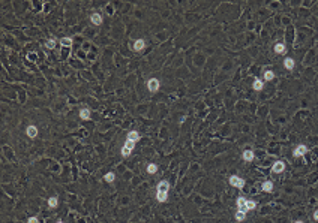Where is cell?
Here are the masks:
<instances>
[{
	"mask_svg": "<svg viewBox=\"0 0 318 223\" xmlns=\"http://www.w3.org/2000/svg\"><path fill=\"white\" fill-rule=\"evenodd\" d=\"M294 65H296V61H294V59H291V57H285L284 59V67H287L288 70H291L294 67Z\"/></svg>",
	"mask_w": 318,
	"mask_h": 223,
	"instance_id": "cell-9",
	"label": "cell"
},
{
	"mask_svg": "<svg viewBox=\"0 0 318 223\" xmlns=\"http://www.w3.org/2000/svg\"><path fill=\"white\" fill-rule=\"evenodd\" d=\"M27 223H39V220H38V217H30L27 220Z\"/></svg>",
	"mask_w": 318,
	"mask_h": 223,
	"instance_id": "cell-28",
	"label": "cell"
},
{
	"mask_svg": "<svg viewBox=\"0 0 318 223\" xmlns=\"http://www.w3.org/2000/svg\"><path fill=\"white\" fill-rule=\"evenodd\" d=\"M273 78H275L273 70H266V72H264V81H272Z\"/></svg>",
	"mask_w": 318,
	"mask_h": 223,
	"instance_id": "cell-21",
	"label": "cell"
},
{
	"mask_svg": "<svg viewBox=\"0 0 318 223\" xmlns=\"http://www.w3.org/2000/svg\"><path fill=\"white\" fill-rule=\"evenodd\" d=\"M284 169H285V163L282 162V160H278V162L273 163V166H272V172L281 174V172H284Z\"/></svg>",
	"mask_w": 318,
	"mask_h": 223,
	"instance_id": "cell-4",
	"label": "cell"
},
{
	"mask_svg": "<svg viewBox=\"0 0 318 223\" xmlns=\"http://www.w3.org/2000/svg\"><path fill=\"white\" fill-rule=\"evenodd\" d=\"M275 52L276 54H285L287 52V47H285V43H276L275 45Z\"/></svg>",
	"mask_w": 318,
	"mask_h": 223,
	"instance_id": "cell-13",
	"label": "cell"
},
{
	"mask_svg": "<svg viewBox=\"0 0 318 223\" xmlns=\"http://www.w3.org/2000/svg\"><path fill=\"white\" fill-rule=\"evenodd\" d=\"M156 199L159 202H167V201H168V192H158L156 193Z\"/></svg>",
	"mask_w": 318,
	"mask_h": 223,
	"instance_id": "cell-15",
	"label": "cell"
},
{
	"mask_svg": "<svg viewBox=\"0 0 318 223\" xmlns=\"http://www.w3.org/2000/svg\"><path fill=\"white\" fill-rule=\"evenodd\" d=\"M90 109L89 108H83L81 111H80V118L81 120H90Z\"/></svg>",
	"mask_w": 318,
	"mask_h": 223,
	"instance_id": "cell-12",
	"label": "cell"
},
{
	"mask_svg": "<svg viewBox=\"0 0 318 223\" xmlns=\"http://www.w3.org/2000/svg\"><path fill=\"white\" fill-rule=\"evenodd\" d=\"M294 223H303V222H302V220H296Z\"/></svg>",
	"mask_w": 318,
	"mask_h": 223,
	"instance_id": "cell-30",
	"label": "cell"
},
{
	"mask_svg": "<svg viewBox=\"0 0 318 223\" xmlns=\"http://www.w3.org/2000/svg\"><path fill=\"white\" fill-rule=\"evenodd\" d=\"M126 139H128V141H134V142H137V141H140V133H138L137 130H131V132L128 133Z\"/></svg>",
	"mask_w": 318,
	"mask_h": 223,
	"instance_id": "cell-10",
	"label": "cell"
},
{
	"mask_svg": "<svg viewBox=\"0 0 318 223\" xmlns=\"http://www.w3.org/2000/svg\"><path fill=\"white\" fill-rule=\"evenodd\" d=\"M129 154H131V151H129V150H126L125 147H123V148H122V156H123V157H128Z\"/></svg>",
	"mask_w": 318,
	"mask_h": 223,
	"instance_id": "cell-27",
	"label": "cell"
},
{
	"mask_svg": "<svg viewBox=\"0 0 318 223\" xmlns=\"http://www.w3.org/2000/svg\"><path fill=\"white\" fill-rule=\"evenodd\" d=\"M314 220H315V222H318V210H317V211H314Z\"/></svg>",
	"mask_w": 318,
	"mask_h": 223,
	"instance_id": "cell-29",
	"label": "cell"
},
{
	"mask_svg": "<svg viewBox=\"0 0 318 223\" xmlns=\"http://www.w3.org/2000/svg\"><path fill=\"white\" fill-rule=\"evenodd\" d=\"M26 133H27V136L29 138H36L38 136V127L36 126H33V124H30V126L27 127V130H26Z\"/></svg>",
	"mask_w": 318,
	"mask_h": 223,
	"instance_id": "cell-8",
	"label": "cell"
},
{
	"mask_svg": "<svg viewBox=\"0 0 318 223\" xmlns=\"http://www.w3.org/2000/svg\"><path fill=\"white\" fill-rule=\"evenodd\" d=\"M255 207H257V202H255V201H246V210H248V211L254 210Z\"/></svg>",
	"mask_w": 318,
	"mask_h": 223,
	"instance_id": "cell-25",
	"label": "cell"
},
{
	"mask_svg": "<svg viewBox=\"0 0 318 223\" xmlns=\"http://www.w3.org/2000/svg\"><path fill=\"white\" fill-rule=\"evenodd\" d=\"M45 47H47L48 50H54V48H56V41H54V39H50V41H47Z\"/></svg>",
	"mask_w": 318,
	"mask_h": 223,
	"instance_id": "cell-26",
	"label": "cell"
},
{
	"mask_svg": "<svg viewBox=\"0 0 318 223\" xmlns=\"http://www.w3.org/2000/svg\"><path fill=\"white\" fill-rule=\"evenodd\" d=\"M228 181H230V184H231L233 187H237V189H243V187H245V180L240 178V177H237V175H231Z\"/></svg>",
	"mask_w": 318,
	"mask_h": 223,
	"instance_id": "cell-1",
	"label": "cell"
},
{
	"mask_svg": "<svg viewBox=\"0 0 318 223\" xmlns=\"http://www.w3.org/2000/svg\"><path fill=\"white\" fill-rule=\"evenodd\" d=\"M57 223H65V222H62V220H60V222H57Z\"/></svg>",
	"mask_w": 318,
	"mask_h": 223,
	"instance_id": "cell-31",
	"label": "cell"
},
{
	"mask_svg": "<svg viewBox=\"0 0 318 223\" xmlns=\"http://www.w3.org/2000/svg\"><path fill=\"white\" fill-rule=\"evenodd\" d=\"M60 45L63 48H66V47L69 48L71 45H72V39H71V38H62L60 39Z\"/></svg>",
	"mask_w": 318,
	"mask_h": 223,
	"instance_id": "cell-18",
	"label": "cell"
},
{
	"mask_svg": "<svg viewBox=\"0 0 318 223\" xmlns=\"http://www.w3.org/2000/svg\"><path fill=\"white\" fill-rule=\"evenodd\" d=\"M104 180L107 183H113L114 180H116V174H114V172H107L105 177H104Z\"/></svg>",
	"mask_w": 318,
	"mask_h": 223,
	"instance_id": "cell-20",
	"label": "cell"
},
{
	"mask_svg": "<svg viewBox=\"0 0 318 223\" xmlns=\"http://www.w3.org/2000/svg\"><path fill=\"white\" fill-rule=\"evenodd\" d=\"M263 87H264V83L261 81V79H258V78L255 79L254 84H252V88H254L255 92H261V90H263Z\"/></svg>",
	"mask_w": 318,
	"mask_h": 223,
	"instance_id": "cell-16",
	"label": "cell"
},
{
	"mask_svg": "<svg viewBox=\"0 0 318 223\" xmlns=\"http://www.w3.org/2000/svg\"><path fill=\"white\" fill-rule=\"evenodd\" d=\"M261 189H263L264 192L270 193V192L273 190V183H272V181H269V180H267V181H264V183L261 184Z\"/></svg>",
	"mask_w": 318,
	"mask_h": 223,
	"instance_id": "cell-17",
	"label": "cell"
},
{
	"mask_svg": "<svg viewBox=\"0 0 318 223\" xmlns=\"http://www.w3.org/2000/svg\"><path fill=\"white\" fill-rule=\"evenodd\" d=\"M156 171H158V165H156V163H149L147 172H149V174H155Z\"/></svg>",
	"mask_w": 318,
	"mask_h": 223,
	"instance_id": "cell-23",
	"label": "cell"
},
{
	"mask_svg": "<svg viewBox=\"0 0 318 223\" xmlns=\"http://www.w3.org/2000/svg\"><path fill=\"white\" fill-rule=\"evenodd\" d=\"M254 157H255V154H254L252 150H245L243 151V160H246V162H252Z\"/></svg>",
	"mask_w": 318,
	"mask_h": 223,
	"instance_id": "cell-11",
	"label": "cell"
},
{
	"mask_svg": "<svg viewBox=\"0 0 318 223\" xmlns=\"http://www.w3.org/2000/svg\"><path fill=\"white\" fill-rule=\"evenodd\" d=\"M123 147H125L126 150H129V151H132V150L135 148V142H134V141H128V139H126V142H125V145H123Z\"/></svg>",
	"mask_w": 318,
	"mask_h": 223,
	"instance_id": "cell-22",
	"label": "cell"
},
{
	"mask_svg": "<svg viewBox=\"0 0 318 223\" xmlns=\"http://www.w3.org/2000/svg\"><path fill=\"white\" fill-rule=\"evenodd\" d=\"M170 190V183L168 181H161L158 184V192H168Z\"/></svg>",
	"mask_w": 318,
	"mask_h": 223,
	"instance_id": "cell-14",
	"label": "cell"
},
{
	"mask_svg": "<svg viewBox=\"0 0 318 223\" xmlns=\"http://www.w3.org/2000/svg\"><path fill=\"white\" fill-rule=\"evenodd\" d=\"M246 217V213H242V211H236V220L237 222H243Z\"/></svg>",
	"mask_w": 318,
	"mask_h": 223,
	"instance_id": "cell-24",
	"label": "cell"
},
{
	"mask_svg": "<svg viewBox=\"0 0 318 223\" xmlns=\"http://www.w3.org/2000/svg\"><path fill=\"white\" fill-rule=\"evenodd\" d=\"M246 201L243 196H240V198H237V211H242V213H248V210H246Z\"/></svg>",
	"mask_w": 318,
	"mask_h": 223,
	"instance_id": "cell-5",
	"label": "cell"
},
{
	"mask_svg": "<svg viewBox=\"0 0 318 223\" xmlns=\"http://www.w3.org/2000/svg\"><path fill=\"white\" fill-rule=\"evenodd\" d=\"M308 153V147L305 145V144H300L299 147H296L294 148V151H293V156L294 157H300V156H305Z\"/></svg>",
	"mask_w": 318,
	"mask_h": 223,
	"instance_id": "cell-3",
	"label": "cell"
},
{
	"mask_svg": "<svg viewBox=\"0 0 318 223\" xmlns=\"http://www.w3.org/2000/svg\"><path fill=\"white\" fill-rule=\"evenodd\" d=\"M59 205V199H57V196H51V198L48 199V207L50 208H56Z\"/></svg>",
	"mask_w": 318,
	"mask_h": 223,
	"instance_id": "cell-19",
	"label": "cell"
},
{
	"mask_svg": "<svg viewBox=\"0 0 318 223\" xmlns=\"http://www.w3.org/2000/svg\"><path fill=\"white\" fill-rule=\"evenodd\" d=\"M159 79H156V78H152V79H149L147 81V88H149V92H152V93H156L158 90H159Z\"/></svg>",
	"mask_w": 318,
	"mask_h": 223,
	"instance_id": "cell-2",
	"label": "cell"
},
{
	"mask_svg": "<svg viewBox=\"0 0 318 223\" xmlns=\"http://www.w3.org/2000/svg\"><path fill=\"white\" fill-rule=\"evenodd\" d=\"M90 21H92V24H95V25H101V24H102V17H101V14L93 12V14L90 15Z\"/></svg>",
	"mask_w": 318,
	"mask_h": 223,
	"instance_id": "cell-7",
	"label": "cell"
},
{
	"mask_svg": "<svg viewBox=\"0 0 318 223\" xmlns=\"http://www.w3.org/2000/svg\"><path fill=\"white\" fill-rule=\"evenodd\" d=\"M144 47H146V42H144L143 39H137L134 43H132V50H134V51H137V52L143 51V50H144Z\"/></svg>",
	"mask_w": 318,
	"mask_h": 223,
	"instance_id": "cell-6",
	"label": "cell"
}]
</instances>
